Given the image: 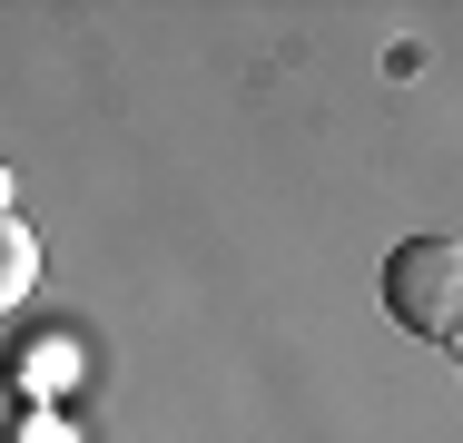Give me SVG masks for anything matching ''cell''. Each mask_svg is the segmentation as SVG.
<instances>
[{
	"mask_svg": "<svg viewBox=\"0 0 463 443\" xmlns=\"http://www.w3.org/2000/svg\"><path fill=\"white\" fill-rule=\"evenodd\" d=\"M384 316L424 345H454L463 335V247L454 237H404L384 257Z\"/></svg>",
	"mask_w": 463,
	"mask_h": 443,
	"instance_id": "obj_1",
	"label": "cell"
},
{
	"mask_svg": "<svg viewBox=\"0 0 463 443\" xmlns=\"http://www.w3.org/2000/svg\"><path fill=\"white\" fill-rule=\"evenodd\" d=\"M30 286H40V237H30L20 217H0V316H10Z\"/></svg>",
	"mask_w": 463,
	"mask_h": 443,
	"instance_id": "obj_2",
	"label": "cell"
},
{
	"mask_svg": "<svg viewBox=\"0 0 463 443\" xmlns=\"http://www.w3.org/2000/svg\"><path fill=\"white\" fill-rule=\"evenodd\" d=\"M20 434H30V384L0 364V443H20Z\"/></svg>",
	"mask_w": 463,
	"mask_h": 443,
	"instance_id": "obj_3",
	"label": "cell"
}]
</instances>
